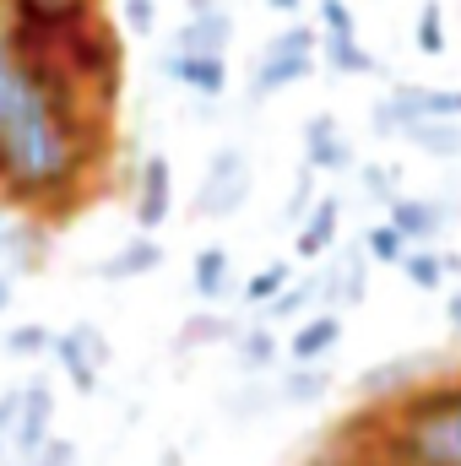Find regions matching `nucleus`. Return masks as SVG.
Returning a JSON list of instances; mask_svg holds the SVG:
<instances>
[{"instance_id": "33", "label": "nucleus", "mask_w": 461, "mask_h": 466, "mask_svg": "<svg viewBox=\"0 0 461 466\" xmlns=\"http://www.w3.org/2000/svg\"><path fill=\"white\" fill-rule=\"evenodd\" d=\"M315 201H321V190H315V174L304 168V174H299V185H293V196H288V207H282V223H293V228H299V223L315 212Z\"/></svg>"}, {"instance_id": "6", "label": "nucleus", "mask_w": 461, "mask_h": 466, "mask_svg": "<svg viewBox=\"0 0 461 466\" xmlns=\"http://www.w3.org/2000/svg\"><path fill=\"white\" fill-rule=\"evenodd\" d=\"M374 130L385 136H407L413 125H429V119H451L461 125V87H424V82H391V93L369 109Z\"/></svg>"}, {"instance_id": "3", "label": "nucleus", "mask_w": 461, "mask_h": 466, "mask_svg": "<svg viewBox=\"0 0 461 466\" xmlns=\"http://www.w3.org/2000/svg\"><path fill=\"white\" fill-rule=\"evenodd\" d=\"M55 440V390L27 374L0 390V466H27Z\"/></svg>"}, {"instance_id": "39", "label": "nucleus", "mask_w": 461, "mask_h": 466, "mask_svg": "<svg viewBox=\"0 0 461 466\" xmlns=\"http://www.w3.org/2000/svg\"><path fill=\"white\" fill-rule=\"evenodd\" d=\"M11 309V277H0V315Z\"/></svg>"}, {"instance_id": "24", "label": "nucleus", "mask_w": 461, "mask_h": 466, "mask_svg": "<svg viewBox=\"0 0 461 466\" xmlns=\"http://www.w3.org/2000/svg\"><path fill=\"white\" fill-rule=\"evenodd\" d=\"M293 260H266L250 282H244V304H255V309H266V304H277L288 288H293Z\"/></svg>"}, {"instance_id": "29", "label": "nucleus", "mask_w": 461, "mask_h": 466, "mask_svg": "<svg viewBox=\"0 0 461 466\" xmlns=\"http://www.w3.org/2000/svg\"><path fill=\"white\" fill-rule=\"evenodd\" d=\"M310 304H321L315 277H293V288H288L277 304H266V315H271V320H304V309H310Z\"/></svg>"}, {"instance_id": "21", "label": "nucleus", "mask_w": 461, "mask_h": 466, "mask_svg": "<svg viewBox=\"0 0 461 466\" xmlns=\"http://www.w3.org/2000/svg\"><path fill=\"white\" fill-rule=\"evenodd\" d=\"M233 358H239L244 374H271L282 363V342H277L271 326H239L233 331Z\"/></svg>"}, {"instance_id": "9", "label": "nucleus", "mask_w": 461, "mask_h": 466, "mask_svg": "<svg viewBox=\"0 0 461 466\" xmlns=\"http://www.w3.org/2000/svg\"><path fill=\"white\" fill-rule=\"evenodd\" d=\"M315 288H321V309L343 315L353 304H364V288H369V260L358 244H337L326 271H315Z\"/></svg>"}, {"instance_id": "36", "label": "nucleus", "mask_w": 461, "mask_h": 466, "mask_svg": "<svg viewBox=\"0 0 461 466\" xmlns=\"http://www.w3.org/2000/svg\"><path fill=\"white\" fill-rule=\"evenodd\" d=\"M27 466H77V445L55 434V440H49V445H44V451H38Z\"/></svg>"}, {"instance_id": "38", "label": "nucleus", "mask_w": 461, "mask_h": 466, "mask_svg": "<svg viewBox=\"0 0 461 466\" xmlns=\"http://www.w3.org/2000/svg\"><path fill=\"white\" fill-rule=\"evenodd\" d=\"M266 5H271V11H282V16H293V11H299L304 0H266Z\"/></svg>"}, {"instance_id": "1", "label": "nucleus", "mask_w": 461, "mask_h": 466, "mask_svg": "<svg viewBox=\"0 0 461 466\" xmlns=\"http://www.w3.org/2000/svg\"><path fill=\"white\" fill-rule=\"evenodd\" d=\"M109 163V109L55 60L0 55V207L60 223Z\"/></svg>"}, {"instance_id": "11", "label": "nucleus", "mask_w": 461, "mask_h": 466, "mask_svg": "<svg viewBox=\"0 0 461 466\" xmlns=\"http://www.w3.org/2000/svg\"><path fill=\"white\" fill-rule=\"evenodd\" d=\"M451 201H435V196H396L391 207H385V223L402 233V244L407 249H435V238L446 233L451 223Z\"/></svg>"}, {"instance_id": "18", "label": "nucleus", "mask_w": 461, "mask_h": 466, "mask_svg": "<svg viewBox=\"0 0 461 466\" xmlns=\"http://www.w3.org/2000/svg\"><path fill=\"white\" fill-rule=\"evenodd\" d=\"M418 380H424V363H418V358H391L385 369H369V374L358 380V390H364L374 407H391V401H402Z\"/></svg>"}, {"instance_id": "40", "label": "nucleus", "mask_w": 461, "mask_h": 466, "mask_svg": "<svg viewBox=\"0 0 461 466\" xmlns=\"http://www.w3.org/2000/svg\"><path fill=\"white\" fill-rule=\"evenodd\" d=\"M451 326L461 331V293H451Z\"/></svg>"}, {"instance_id": "23", "label": "nucleus", "mask_w": 461, "mask_h": 466, "mask_svg": "<svg viewBox=\"0 0 461 466\" xmlns=\"http://www.w3.org/2000/svg\"><path fill=\"white\" fill-rule=\"evenodd\" d=\"M407 141H413L424 157H435V163H456V157H461V125H451V119L413 125V130H407Z\"/></svg>"}, {"instance_id": "5", "label": "nucleus", "mask_w": 461, "mask_h": 466, "mask_svg": "<svg viewBox=\"0 0 461 466\" xmlns=\"http://www.w3.org/2000/svg\"><path fill=\"white\" fill-rule=\"evenodd\" d=\"M315 66H321V33H315L310 22H288V27L261 49L250 87H255V98H271V93H282V87L304 82Z\"/></svg>"}, {"instance_id": "27", "label": "nucleus", "mask_w": 461, "mask_h": 466, "mask_svg": "<svg viewBox=\"0 0 461 466\" xmlns=\"http://www.w3.org/2000/svg\"><path fill=\"white\" fill-rule=\"evenodd\" d=\"M233 331H239V320H229V315H218V309H207V315H196L185 331H179V348H207V342H233Z\"/></svg>"}, {"instance_id": "15", "label": "nucleus", "mask_w": 461, "mask_h": 466, "mask_svg": "<svg viewBox=\"0 0 461 466\" xmlns=\"http://www.w3.org/2000/svg\"><path fill=\"white\" fill-rule=\"evenodd\" d=\"M163 76L179 82V87H190V93L207 98V104L229 93V60H223V55H179V49H169V55H163Z\"/></svg>"}, {"instance_id": "17", "label": "nucleus", "mask_w": 461, "mask_h": 466, "mask_svg": "<svg viewBox=\"0 0 461 466\" xmlns=\"http://www.w3.org/2000/svg\"><path fill=\"white\" fill-rule=\"evenodd\" d=\"M337 228H343V201H337V196H321V201H315V212L299 223L293 249H299L304 260H326V255L337 249Z\"/></svg>"}, {"instance_id": "22", "label": "nucleus", "mask_w": 461, "mask_h": 466, "mask_svg": "<svg viewBox=\"0 0 461 466\" xmlns=\"http://www.w3.org/2000/svg\"><path fill=\"white\" fill-rule=\"evenodd\" d=\"M321 60L332 66V76H380V60L353 38H321Z\"/></svg>"}, {"instance_id": "25", "label": "nucleus", "mask_w": 461, "mask_h": 466, "mask_svg": "<svg viewBox=\"0 0 461 466\" xmlns=\"http://www.w3.org/2000/svg\"><path fill=\"white\" fill-rule=\"evenodd\" d=\"M402 271H407V282H413L418 293H440V288H446V255H440V249H407Z\"/></svg>"}, {"instance_id": "8", "label": "nucleus", "mask_w": 461, "mask_h": 466, "mask_svg": "<svg viewBox=\"0 0 461 466\" xmlns=\"http://www.w3.org/2000/svg\"><path fill=\"white\" fill-rule=\"evenodd\" d=\"M49 260V223L0 207V277H33Z\"/></svg>"}, {"instance_id": "2", "label": "nucleus", "mask_w": 461, "mask_h": 466, "mask_svg": "<svg viewBox=\"0 0 461 466\" xmlns=\"http://www.w3.org/2000/svg\"><path fill=\"white\" fill-rule=\"evenodd\" d=\"M391 466H461V374H424L385 407Z\"/></svg>"}, {"instance_id": "10", "label": "nucleus", "mask_w": 461, "mask_h": 466, "mask_svg": "<svg viewBox=\"0 0 461 466\" xmlns=\"http://www.w3.org/2000/svg\"><path fill=\"white\" fill-rule=\"evenodd\" d=\"M130 212H136V228L147 233V238L169 223V212H174V168H169V157H163V152H147V157H141Z\"/></svg>"}, {"instance_id": "13", "label": "nucleus", "mask_w": 461, "mask_h": 466, "mask_svg": "<svg viewBox=\"0 0 461 466\" xmlns=\"http://www.w3.org/2000/svg\"><path fill=\"white\" fill-rule=\"evenodd\" d=\"M304 168L310 174H347V168H358V152L347 141L343 119L326 115V109L304 119Z\"/></svg>"}, {"instance_id": "41", "label": "nucleus", "mask_w": 461, "mask_h": 466, "mask_svg": "<svg viewBox=\"0 0 461 466\" xmlns=\"http://www.w3.org/2000/svg\"><path fill=\"white\" fill-rule=\"evenodd\" d=\"M315 466H347V461H343V456H321Z\"/></svg>"}, {"instance_id": "4", "label": "nucleus", "mask_w": 461, "mask_h": 466, "mask_svg": "<svg viewBox=\"0 0 461 466\" xmlns=\"http://www.w3.org/2000/svg\"><path fill=\"white\" fill-rule=\"evenodd\" d=\"M250 190H255V168H250V152L244 147H218L201 168V185H196V218L207 223H229L250 207Z\"/></svg>"}, {"instance_id": "16", "label": "nucleus", "mask_w": 461, "mask_h": 466, "mask_svg": "<svg viewBox=\"0 0 461 466\" xmlns=\"http://www.w3.org/2000/svg\"><path fill=\"white\" fill-rule=\"evenodd\" d=\"M332 369L326 363H310V369H299V363H288L277 380H271V396H277V407H315V401H326L332 396Z\"/></svg>"}, {"instance_id": "28", "label": "nucleus", "mask_w": 461, "mask_h": 466, "mask_svg": "<svg viewBox=\"0 0 461 466\" xmlns=\"http://www.w3.org/2000/svg\"><path fill=\"white\" fill-rule=\"evenodd\" d=\"M413 38H418V49H424L429 60L446 55V11H440V0H424V11H418V22H413Z\"/></svg>"}, {"instance_id": "31", "label": "nucleus", "mask_w": 461, "mask_h": 466, "mask_svg": "<svg viewBox=\"0 0 461 466\" xmlns=\"http://www.w3.org/2000/svg\"><path fill=\"white\" fill-rule=\"evenodd\" d=\"M358 179H364V196L369 201H396V168L391 163H358Z\"/></svg>"}, {"instance_id": "14", "label": "nucleus", "mask_w": 461, "mask_h": 466, "mask_svg": "<svg viewBox=\"0 0 461 466\" xmlns=\"http://www.w3.org/2000/svg\"><path fill=\"white\" fill-rule=\"evenodd\" d=\"M347 320L343 315H332V309H315V315H304L293 331H288V363H299V369H310V363H326L332 352H337V342H343Z\"/></svg>"}, {"instance_id": "34", "label": "nucleus", "mask_w": 461, "mask_h": 466, "mask_svg": "<svg viewBox=\"0 0 461 466\" xmlns=\"http://www.w3.org/2000/svg\"><path fill=\"white\" fill-rule=\"evenodd\" d=\"M321 38H353V11H347V0H321Z\"/></svg>"}, {"instance_id": "37", "label": "nucleus", "mask_w": 461, "mask_h": 466, "mask_svg": "<svg viewBox=\"0 0 461 466\" xmlns=\"http://www.w3.org/2000/svg\"><path fill=\"white\" fill-rule=\"evenodd\" d=\"M5 38H11V5L0 0V55H5Z\"/></svg>"}, {"instance_id": "19", "label": "nucleus", "mask_w": 461, "mask_h": 466, "mask_svg": "<svg viewBox=\"0 0 461 466\" xmlns=\"http://www.w3.org/2000/svg\"><path fill=\"white\" fill-rule=\"evenodd\" d=\"M158 266H163V244L147 238V233H136V238H125L115 255L98 266V277H104V282H130V277H147V271H158Z\"/></svg>"}, {"instance_id": "12", "label": "nucleus", "mask_w": 461, "mask_h": 466, "mask_svg": "<svg viewBox=\"0 0 461 466\" xmlns=\"http://www.w3.org/2000/svg\"><path fill=\"white\" fill-rule=\"evenodd\" d=\"M233 44V16L218 0H190V16L174 27V44L179 55H229Z\"/></svg>"}, {"instance_id": "20", "label": "nucleus", "mask_w": 461, "mask_h": 466, "mask_svg": "<svg viewBox=\"0 0 461 466\" xmlns=\"http://www.w3.org/2000/svg\"><path fill=\"white\" fill-rule=\"evenodd\" d=\"M190 288H196V299H207V304H218L223 293H233V255L223 244L196 249V260H190Z\"/></svg>"}, {"instance_id": "35", "label": "nucleus", "mask_w": 461, "mask_h": 466, "mask_svg": "<svg viewBox=\"0 0 461 466\" xmlns=\"http://www.w3.org/2000/svg\"><path fill=\"white\" fill-rule=\"evenodd\" d=\"M119 16L130 33H152L158 27V0H119Z\"/></svg>"}, {"instance_id": "32", "label": "nucleus", "mask_w": 461, "mask_h": 466, "mask_svg": "<svg viewBox=\"0 0 461 466\" xmlns=\"http://www.w3.org/2000/svg\"><path fill=\"white\" fill-rule=\"evenodd\" d=\"M11 16H66V11H98L104 0H5Z\"/></svg>"}, {"instance_id": "26", "label": "nucleus", "mask_w": 461, "mask_h": 466, "mask_svg": "<svg viewBox=\"0 0 461 466\" xmlns=\"http://www.w3.org/2000/svg\"><path fill=\"white\" fill-rule=\"evenodd\" d=\"M358 249H364V260H374V266H402V260H407V244H402V233L391 228V223H369Z\"/></svg>"}, {"instance_id": "30", "label": "nucleus", "mask_w": 461, "mask_h": 466, "mask_svg": "<svg viewBox=\"0 0 461 466\" xmlns=\"http://www.w3.org/2000/svg\"><path fill=\"white\" fill-rule=\"evenodd\" d=\"M55 348V331L49 326H11L5 331V352L11 358H38V352Z\"/></svg>"}, {"instance_id": "7", "label": "nucleus", "mask_w": 461, "mask_h": 466, "mask_svg": "<svg viewBox=\"0 0 461 466\" xmlns=\"http://www.w3.org/2000/svg\"><path fill=\"white\" fill-rule=\"evenodd\" d=\"M49 358L60 363V374L71 380V390H98V380H104V369H109V342H104V331L98 326H87V320H77V326H66V331H55V348Z\"/></svg>"}]
</instances>
